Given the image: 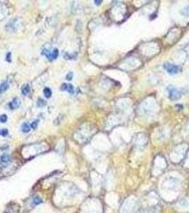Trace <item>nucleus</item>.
Listing matches in <instances>:
<instances>
[{
  "mask_svg": "<svg viewBox=\"0 0 189 213\" xmlns=\"http://www.w3.org/2000/svg\"><path fill=\"white\" fill-rule=\"evenodd\" d=\"M167 90L168 92V97L172 100H177L181 97V92L178 89L174 87V86H168L167 88Z\"/></svg>",
  "mask_w": 189,
  "mask_h": 213,
  "instance_id": "obj_1",
  "label": "nucleus"
},
{
  "mask_svg": "<svg viewBox=\"0 0 189 213\" xmlns=\"http://www.w3.org/2000/svg\"><path fill=\"white\" fill-rule=\"evenodd\" d=\"M42 54L43 55H45L49 61H53V60H55L58 57L59 51H58V50L57 48H54L53 51L52 52H51L48 49L45 48L42 51Z\"/></svg>",
  "mask_w": 189,
  "mask_h": 213,
  "instance_id": "obj_2",
  "label": "nucleus"
},
{
  "mask_svg": "<svg viewBox=\"0 0 189 213\" xmlns=\"http://www.w3.org/2000/svg\"><path fill=\"white\" fill-rule=\"evenodd\" d=\"M164 67L168 73L170 74H176L179 71V67L175 64L170 63H166L164 65Z\"/></svg>",
  "mask_w": 189,
  "mask_h": 213,
  "instance_id": "obj_3",
  "label": "nucleus"
},
{
  "mask_svg": "<svg viewBox=\"0 0 189 213\" xmlns=\"http://www.w3.org/2000/svg\"><path fill=\"white\" fill-rule=\"evenodd\" d=\"M11 161V157L8 154H4L0 157V167L1 168H5L9 164Z\"/></svg>",
  "mask_w": 189,
  "mask_h": 213,
  "instance_id": "obj_4",
  "label": "nucleus"
},
{
  "mask_svg": "<svg viewBox=\"0 0 189 213\" xmlns=\"http://www.w3.org/2000/svg\"><path fill=\"white\" fill-rule=\"evenodd\" d=\"M166 187L172 189L176 188L179 185L178 180H177L176 178H170L169 179H167V180H166Z\"/></svg>",
  "mask_w": 189,
  "mask_h": 213,
  "instance_id": "obj_5",
  "label": "nucleus"
},
{
  "mask_svg": "<svg viewBox=\"0 0 189 213\" xmlns=\"http://www.w3.org/2000/svg\"><path fill=\"white\" fill-rule=\"evenodd\" d=\"M61 90L68 91L71 95L74 94V87H73V85L70 84V83H68V84H66V83L63 84L62 86H61Z\"/></svg>",
  "mask_w": 189,
  "mask_h": 213,
  "instance_id": "obj_6",
  "label": "nucleus"
},
{
  "mask_svg": "<svg viewBox=\"0 0 189 213\" xmlns=\"http://www.w3.org/2000/svg\"><path fill=\"white\" fill-rule=\"evenodd\" d=\"M20 106V100L19 98L15 97L14 98L12 101L9 103V108L11 110H16V109L19 108Z\"/></svg>",
  "mask_w": 189,
  "mask_h": 213,
  "instance_id": "obj_7",
  "label": "nucleus"
},
{
  "mask_svg": "<svg viewBox=\"0 0 189 213\" xmlns=\"http://www.w3.org/2000/svg\"><path fill=\"white\" fill-rule=\"evenodd\" d=\"M9 87V85L7 81H4L3 83H1L0 84V94H3L4 92H5L8 89Z\"/></svg>",
  "mask_w": 189,
  "mask_h": 213,
  "instance_id": "obj_8",
  "label": "nucleus"
},
{
  "mask_svg": "<svg viewBox=\"0 0 189 213\" xmlns=\"http://www.w3.org/2000/svg\"><path fill=\"white\" fill-rule=\"evenodd\" d=\"M10 205L11 206L9 207L7 209V210L5 211V212L4 213H11V212H17L18 213L19 212V210H17V204H10Z\"/></svg>",
  "mask_w": 189,
  "mask_h": 213,
  "instance_id": "obj_9",
  "label": "nucleus"
},
{
  "mask_svg": "<svg viewBox=\"0 0 189 213\" xmlns=\"http://www.w3.org/2000/svg\"><path fill=\"white\" fill-rule=\"evenodd\" d=\"M21 92L24 95H27L30 92V87H29V85L28 84L23 85V87H21Z\"/></svg>",
  "mask_w": 189,
  "mask_h": 213,
  "instance_id": "obj_10",
  "label": "nucleus"
},
{
  "mask_svg": "<svg viewBox=\"0 0 189 213\" xmlns=\"http://www.w3.org/2000/svg\"><path fill=\"white\" fill-rule=\"evenodd\" d=\"M43 94H44L45 97L48 99V98L51 97V95H52V91H51V89H50L49 87H45L44 89H43Z\"/></svg>",
  "mask_w": 189,
  "mask_h": 213,
  "instance_id": "obj_11",
  "label": "nucleus"
},
{
  "mask_svg": "<svg viewBox=\"0 0 189 213\" xmlns=\"http://www.w3.org/2000/svg\"><path fill=\"white\" fill-rule=\"evenodd\" d=\"M31 128L30 126L27 124V123H24L21 126V131H22L24 133H28V132H30Z\"/></svg>",
  "mask_w": 189,
  "mask_h": 213,
  "instance_id": "obj_12",
  "label": "nucleus"
},
{
  "mask_svg": "<svg viewBox=\"0 0 189 213\" xmlns=\"http://www.w3.org/2000/svg\"><path fill=\"white\" fill-rule=\"evenodd\" d=\"M43 202V200L41 198H39V196H35L33 199V204L34 205H38L39 204H41Z\"/></svg>",
  "mask_w": 189,
  "mask_h": 213,
  "instance_id": "obj_13",
  "label": "nucleus"
},
{
  "mask_svg": "<svg viewBox=\"0 0 189 213\" xmlns=\"http://www.w3.org/2000/svg\"><path fill=\"white\" fill-rule=\"evenodd\" d=\"M46 102H45V100H43V99H39V100L37 101V105L39 107H43L46 105Z\"/></svg>",
  "mask_w": 189,
  "mask_h": 213,
  "instance_id": "obj_14",
  "label": "nucleus"
},
{
  "mask_svg": "<svg viewBox=\"0 0 189 213\" xmlns=\"http://www.w3.org/2000/svg\"><path fill=\"white\" fill-rule=\"evenodd\" d=\"M9 132L7 129H0V135L2 136H7L8 135Z\"/></svg>",
  "mask_w": 189,
  "mask_h": 213,
  "instance_id": "obj_15",
  "label": "nucleus"
},
{
  "mask_svg": "<svg viewBox=\"0 0 189 213\" xmlns=\"http://www.w3.org/2000/svg\"><path fill=\"white\" fill-rule=\"evenodd\" d=\"M39 120H35L34 122H33L31 123V127L33 129H36L38 127V124H39Z\"/></svg>",
  "mask_w": 189,
  "mask_h": 213,
  "instance_id": "obj_16",
  "label": "nucleus"
},
{
  "mask_svg": "<svg viewBox=\"0 0 189 213\" xmlns=\"http://www.w3.org/2000/svg\"><path fill=\"white\" fill-rule=\"evenodd\" d=\"M7 121V116L6 114H2L0 116V122L5 123Z\"/></svg>",
  "mask_w": 189,
  "mask_h": 213,
  "instance_id": "obj_17",
  "label": "nucleus"
},
{
  "mask_svg": "<svg viewBox=\"0 0 189 213\" xmlns=\"http://www.w3.org/2000/svg\"><path fill=\"white\" fill-rule=\"evenodd\" d=\"M73 72H69V73L66 75V77H65V79H66L67 80H69L70 81V80H71L72 79H73Z\"/></svg>",
  "mask_w": 189,
  "mask_h": 213,
  "instance_id": "obj_18",
  "label": "nucleus"
},
{
  "mask_svg": "<svg viewBox=\"0 0 189 213\" xmlns=\"http://www.w3.org/2000/svg\"><path fill=\"white\" fill-rule=\"evenodd\" d=\"M11 53H8L7 54V56H6V60H7L8 62H11Z\"/></svg>",
  "mask_w": 189,
  "mask_h": 213,
  "instance_id": "obj_19",
  "label": "nucleus"
},
{
  "mask_svg": "<svg viewBox=\"0 0 189 213\" xmlns=\"http://www.w3.org/2000/svg\"><path fill=\"white\" fill-rule=\"evenodd\" d=\"M102 2V1H98V0H96V1H95V4H96V5H100V4H101V3Z\"/></svg>",
  "mask_w": 189,
  "mask_h": 213,
  "instance_id": "obj_20",
  "label": "nucleus"
}]
</instances>
